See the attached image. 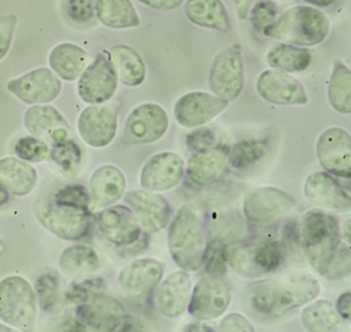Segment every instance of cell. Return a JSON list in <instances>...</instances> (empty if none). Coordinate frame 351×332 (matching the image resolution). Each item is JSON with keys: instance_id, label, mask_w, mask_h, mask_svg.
<instances>
[{"instance_id": "cell-9", "label": "cell", "mask_w": 351, "mask_h": 332, "mask_svg": "<svg viewBox=\"0 0 351 332\" xmlns=\"http://www.w3.org/2000/svg\"><path fill=\"white\" fill-rule=\"evenodd\" d=\"M118 75L108 51H100L77 80L78 97L86 104H101L112 99L118 89Z\"/></svg>"}, {"instance_id": "cell-12", "label": "cell", "mask_w": 351, "mask_h": 332, "mask_svg": "<svg viewBox=\"0 0 351 332\" xmlns=\"http://www.w3.org/2000/svg\"><path fill=\"white\" fill-rule=\"evenodd\" d=\"M230 299L229 285L221 277L206 274L193 285L186 310L199 322L214 321L225 314Z\"/></svg>"}, {"instance_id": "cell-2", "label": "cell", "mask_w": 351, "mask_h": 332, "mask_svg": "<svg viewBox=\"0 0 351 332\" xmlns=\"http://www.w3.org/2000/svg\"><path fill=\"white\" fill-rule=\"evenodd\" d=\"M329 32L330 19L324 11L310 4H298L280 14L263 34L280 43L308 48L324 43Z\"/></svg>"}, {"instance_id": "cell-57", "label": "cell", "mask_w": 351, "mask_h": 332, "mask_svg": "<svg viewBox=\"0 0 351 332\" xmlns=\"http://www.w3.org/2000/svg\"><path fill=\"white\" fill-rule=\"evenodd\" d=\"M4 250H5V246H4V243H3V240L0 237V255L4 252Z\"/></svg>"}, {"instance_id": "cell-19", "label": "cell", "mask_w": 351, "mask_h": 332, "mask_svg": "<svg viewBox=\"0 0 351 332\" xmlns=\"http://www.w3.org/2000/svg\"><path fill=\"white\" fill-rule=\"evenodd\" d=\"M255 89L261 99L277 106H304L308 102V95L298 78L271 67L258 75Z\"/></svg>"}, {"instance_id": "cell-54", "label": "cell", "mask_w": 351, "mask_h": 332, "mask_svg": "<svg viewBox=\"0 0 351 332\" xmlns=\"http://www.w3.org/2000/svg\"><path fill=\"white\" fill-rule=\"evenodd\" d=\"M11 193L8 192V189L0 182V209L4 207L10 200H11Z\"/></svg>"}, {"instance_id": "cell-25", "label": "cell", "mask_w": 351, "mask_h": 332, "mask_svg": "<svg viewBox=\"0 0 351 332\" xmlns=\"http://www.w3.org/2000/svg\"><path fill=\"white\" fill-rule=\"evenodd\" d=\"M191 292L192 283L188 272L184 269L174 270L155 288V307L167 318L180 317L188 307Z\"/></svg>"}, {"instance_id": "cell-8", "label": "cell", "mask_w": 351, "mask_h": 332, "mask_svg": "<svg viewBox=\"0 0 351 332\" xmlns=\"http://www.w3.org/2000/svg\"><path fill=\"white\" fill-rule=\"evenodd\" d=\"M296 207L293 198L285 191L263 185L250 191L243 199V213L256 226H270L291 214Z\"/></svg>"}, {"instance_id": "cell-24", "label": "cell", "mask_w": 351, "mask_h": 332, "mask_svg": "<svg viewBox=\"0 0 351 332\" xmlns=\"http://www.w3.org/2000/svg\"><path fill=\"white\" fill-rule=\"evenodd\" d=\"M304 199L319 209L336 213L351 210V195L328 171H314L308 174L303 184Z\"/></svg>"}, {"instance_id": "cell-43", "label": "cell", "mask_w": 351, "mask_h": 332, "mask_svg": "<svg viewBox=\"0 0 351 332\" xmlns=\"http://www.w3.org/2000/svg\"><path fill=\"white\" fill-rule=\"evenodd\" d=\"M278 15V5L273 0H256L250 10L248 19L254 30L263 34L266 27L270 26Z\"/></svg>"}, {"instance_id": "cell-37", "label": "cell", "mask_w": 351, "mask_h": 332, "mask_svg": "<svg viewBox=\"0 0 351 332\" xmlns=\"http://www.w3.org/2000/svg\"><path fill=\"white\" fill-rule=\"evenodd\" d=\"M48 159L63 177L71 178L81 167L82 150L71 137L58 145L51 147Z\"/></svg>"}, {"instance_id": "cell-36", "label": "cell", "mask_w": 351, "mask_h": 332, "mask_svg": "<svg viewBox=\"0 0 351 332\" xmlns=\"http://www.w3.org/2000/svg\"><path fill=\"white\" fill-rule=\"evenodd\" d=\"M300 321L306 331L322 332L335 329L340 322V317L332 302L326 299H313L304 305L300 313Z\"/></svg>"}, {"instance_id": "cell-40", "label": "cell", "mask_w": 351, "mask_h": 332, "mask_svg": "<svg viewBox=\"0 0 351 332\" xmlns=\"http://www.w3.org/2000/svg\"><path fill=\"white\" fill-rule=\"evenodd\" d=\"M55 204L93 211V202L89 189L81 182H70L58 188L51 199Z\"/></svg>"}, {"instance_id": "cell-1", "label": "cell", "mask_w": 351, "mask_h": 332, "mask_svg": "<svg viewBox=\"0 0 351 332\" xmlns=\"http://www.w3.org/2000/svg\"><path fill=\"white\" fill-rule=\"evenodd\" d=\"M321 292L318 278L307 270H292L278 278L259 280L245 288V298L252 310L267 316H282L304 306Z\"/></svg>"}, {"instance_id": "cell-4", "label": "cell", "mask_w": 351, "mask_h": 332, "mask_svg": "<svg viewBox=\"0 0 351 332\" xmlns=\"http://www.w3.org/2000/svg\"><path fill=\"white\" fill-rule=\"evenodd\" d=\"M340 239V222L336 217L314 209L303 214L299 224V243L308 263L321 276Z\"/></svg>"}, {"instance_id": "cell-48", "label": "cell", "mask_w": 351, "mask_h": 332, "mask_svg": "<svg viewBox=\"0 0 351 332\" xmlns=\"http://www.w3.org/2000/svg\"><path fill=\"white\" fill-rule=\"evenodd\" d=\"M18 23V16L15 14L0 15V60H3L12 44L14 32Z\"/></svg>"}, {"instance_id": "cell-27", "label": "cell", "mask_w": 351, "mask_h": 332, "mask_svg": "<svg viewBox=\"0 0 351 332\" xmlns=\"http://www.w3.org/2000/svg\"><path fill=\"white\" fill-rule=\"evenodd\" d=\"M88 189L95 209L118 203L126 192V177L115 165H101L93 170Z\"/></svg>"}, {"instance_id": "cell-3", "label": "cell", "mask_w": 351, "mask_h": 332, "mask_svg": "<svg viewBox=\"0 0 351 332\" xmlns=\"http://www.w3.org/2000/svg\"><path fill=\"white\" fill-rule=\"evenodd\" d=\"M167 248L174 263L186 272L203 268L207 240L197 213L188 204H181L169 222Z\"/></svg>"}, {"instance_id": "cell-18", "label": "cell", "mask_w": 351, "mask_h": 332, "mask_svg": "<svg viewBox=\"0 0 351 332\" xmlns=\"http://www.w3.org/2000/svg\"><path fill=\"white\" fill-rule=\"evenodd\" d=\"M185 176V162L174 151H162L149 156L138 176L140 187L154 192H166L176 188Z\"/></svg>"}, {"instance_id": "cell-42", "label": "cell", "mask_w": 351, "mask_h": 332, "mask_svg": "<svg viewBox=\"0 0 351 332\" xmlns=\"http://www.w3.org/2000/svg\"><path fill=\"white\" fill-rule=\"evenodd\" d=\"M49 150L51 147L44 143L43 140L29 134V136H22L19 137L15 144H14V155L29 162V163H38L44 162L49 156Z\"/></svg>"}, {"instance_id": "cell-7", "label": "cell", "mask_w": 351, "mask_h": 332, "mask_svg": "<svg viewBox=\"0 0 351 332\" xmlns=\"http://www.w3.org/2000/svg\"><path fill=\"white\" fill-rule=\"evenodd\" d=\"M244 74L243 47L233 43L214 56L208 70L210 89L217 97L233 102L244 88Z\"/></svg>"}, {"instance_id": "cell-28", "label": "cell", "mask_w": 351, "mask_h": 332, "mask_svg": "<svg viewBox=\"0 0 351 332\" xmlns=\"http://www.w3.org/2000/svg\"><path fill=\"white\" fill-rule=\"evenodd\" d=\"M89 54L74 43H60L48 55L49 69L63 81H77L89 64Z\"/></svg>"}, {"instance_id": "cell-53", "label": "cell", "mask_w": 351, "mask_h": 332, "mask_svg": "<svg viewBox=\"0 0 351 332\" xmlns=\"http://www.w3.org/2000/svg\"><path fill=\"white\" fill-rule=\"evenodd\" d=\"M340 235L351 246V214L346 215L343 222L340 224Z\"/></svg>"}, {"instance_id": "cell-52", "label": "cell", "mask_w": 351, "mask_h": 332, "mask_svg": "<svg viewBox=\"0 0 351 332\" xmlns=\"http://www.w3.org/2000/svg\"><path fill=\"white\" fill-rule=\"evenodd\" d=\"M255 1L256 0H232L233 5L236 8V14H237L240 21H244V19L248 18L250 10H251V7Z\"/></svg>"}, {"instance_id": "cell-55", "label": "cell", "mask_w": 351, "mask_h": 332, "mask_svg": "<svg viewBox=\"0 0 351 332\" xmlns=\"http://www.w3.org/2000/svg\"><path fill=\"white\" fill-rule=\"evenodd\" d=\"M304 1H307L310 5H314V7H328L335 0H304Z\"/></svg>"}, {"instance_id": "cell-23", "label": "cell", "mask_w": 351, "mask_h": 332, "mask_svg": "<svg viewBox=\"0 0 351 332\" xmlns=\"http://www.w3.org/2000/svg\"><path fill=\"white\" fill-rule=\"evenodd\" d=\"M165 265L151 257L137 258L126 263L118 273L117 281L123 294L133 298L149 295L160 283Z\"/></svg>"}, {"instance_id": "cell-45", "label": "cell", "mask_w": 351, "mask_h": 332, "mask_svg": "<svg viewBox=\"0 0 351 332\" xmlns=\"http://www.w3.org/2000/svg\"><path fill=\"white\" fill-rule=\"evenodd\" d=\"M226 263H228V252L225 251L221 243L207 244L203 266L206 268L207 274L221 277L226 273Z\"/></svg>"}, {"instance_id": "cell-35", "label": "cell", "mask_w": 351, "mask_h": 332, "mask_svg": "<svg viewBox=\"0 0 351 332\" xmlns=\"http://www.w3.org/2000/svg\"><path fill=\"white\" fill-rule=\"evenodd\" d=\"M326 95L336 112L351 114V69L340 59H335L332 63Z\"/></svg>"}, {"instance_id": "cell-22", "label": "cell", "mask_w": 351, "mask_h": 332, "mask_svg": "<svg viewBox=\"0 0 351 332\" xmlns=\"http://www.w3.org/2000/svg\"><path fill=\"white\" fill-rule=\"evenodd\" d=\"M26 130L47 143L49 147L58 145L71 139V128L62 112L51 104L30 106L23 115Z\"/></svg>"}, {"instance_id": "cell-11", "label": "cell", "mask_w": 351, "mask_h": 332, "mask_svg": "<svg viewBox=\"0 0 351 332\" xmlns=\"http://www.w3.org/2000/svg\"><path fill=\"white\" fill-rule=\"evenodd\" d=\"M169 129V115L158 103L147 102L136 106L128 115L122 141L128 145L152 144Z\"/></svg>"}, {"instance_id": "cell-38", "label": "cell", "mask_w": 351, "mask_h": 332, "mask_svg": "<svg viewBox=\"0 0 351 332\" xmlns=\"http://www.w3.org/2000/svg\"><path fill=\"white\" fill-rule=\"evenodd\" d=\"M267 152V145L259 140L236 143L229 151V165L237 170H245L256 165Z\"/></svg>"}, {"instance_id": "cell-46", "label": "cell", "mask_w": 351, "mask_h": 332, "mask_svg": "<svg viewBox=\"0 0 351 332\" xmlns=\"http://www.w3.org/2000/svg\"><path fill=\"white\" fill-rule=\"evenodd\" d=\"M217 141H218L217 133L213 129L206 128V126L195 128V129H192V132H189L185 136L186 148L193 154L215 147Z\"/></svg>"}, {"instance_id": "cell-44", "label": "cell", "mask_w": 351, "mask_h": 332, "mask_svg": "<svg viewBox=\"0 0 351 332\" xmlns=\"http://www.w3.org/2000/svg\"><path fill=\"white\" fill-rule=\"evenodd\" d=\"M351 274V248L337 247L324 272V277L329 280L341 278Z\"/></svg>"}, {"instance_id": "cell-16", "label": "cell", "mask_w": 351, "mask_h": 332, "mask_svg": "<svg viewBox=\"0 0 351 332\" xmlns=\"http://www.w3.org/2000/svg\"><path fill=\"white\" fill-rule=\"evenodd\" d=\"M118 130V112L107 104H88L78 115L77 132L81 140L92 148L110 145Z\"/></svg>"}, {"instance_id": "cell-50", "label": "cell", "mask_w": 351, "mask_h": 332, "mask_svg": "<svg viewBox=\"0 0 351 332\" xmlns=\"http://www.w3.org/2000/svg\"><path fill=\"white\" fill-rule=\"evenodd\" d=\"M335 309L340 318L351 322V291L343 292L337 296Z\"/></svg>"}, {"instance_id": "cell-41", "label": "cell", "mask_w": 351, "mask_h": 332, "mask_svg": "<svg viewBox=\"0 0 351 332\" xmlns=\"http://www.w3.org/2000/svg\"><path fill=\"white\" fill-rule=\"evenodd\" d=\"M34 294L37 298V305L44 311L55 307L59 296V277L51 270H45L36 277Z\"/></svg>"}, {"instance_id": "cell-14", "label": "cell", "mask_w": 351, "mask_h": 332, "mask_svg": "<svg viewBox=\"0 0 351 332\" xmlns=\"http://www.w3.org/2000/svg\"><path fill=\"white\" fill-rule=\"evenodd\" d=\"M7 91L29 106L49 104L60 95L62 80L49 67H37L10 80Z\"/></svg>"}, {"instance_id": "cell-39", "label": "cell", "mask_w": 351, "mask_h": 332, "mask_svg": "<svg viewBox=\"0 0 351 332\" xmlns=\"http://www.w3.org/2000/svg\"><path fill=\"white\" fill-rule=\"evenodd\" d=\"M106 281L100 276H88L84 278H77L70 283L64 291V302L67 305H80L96 295L106 294Z\"/></svg>"}, {"instance_id": "cell-10", "label": "cell", "mask_w": 351, "mask_h": 332, "mask_svg": "<svg viewBox=\"0 0 351 332\" xmlns=\"http://www.w3.org/2000/svg\"><path fill=\"white\" fill-rule=\"evenodd\" d=\"M284 262V250L276 240H263L233 248L228 252V263L244 277H259L277 270Z\"/></svg>"}, {"instance_id": "cell-15", "label": "cell", "mask_w": 351, "mask_h": 332, "mask_svg": "<svg viewBox=\"0 0 351 332\" xmlns=\"http://www.w3.org/2000/svg\"><path fill=\"white\" fill-rule=\"evenodd\" d=\"M93 220L99 232L107 241L117 247H129L138 241L143 228L126 204H111L100 209Z\"/></svg>"}, {"instance_id": "cell-31", "label": "cell", "mask_w": 351, "mask_h": 332, "mask_svg": "<svg viewBox=\"0 0 351 332\" xmlns=\"http://www.w3.org/2000/svg\"><path fill=\"white\" fill-rule=\"evenodd\" d=\"M59 268L60 272L71 280L84 278L96 273L100 268V258L92 246L77 243L62 251Z\"/></svg>"}, {"instance_id": "cell-5", "label": "cell", "mask_w": 351, "mask_h": 332, "mask_svg": "<svg viewBox=\"0 0 351 332\" xmlns=\"http://www.w3.org/2000/svg\"><path fill=\"white\" fill-rule=\"evenodd\" d=\"M37 298L33 285L22 276L0 280V320L12 328L30 331L37 320Z\"/></svg>"}, {"instance_id": "cell-21", "label": "cell", "mask_w": 351, "mask_h": 332, "mask_svg": "<svg viewBox=\"0 0 351 332\" xmlns=\"http://www.w3.org/2000/svg\"><path fill=\"white\" fill-rule=\"evenodd\" d=\"M123 202L137 217L141 228L151 233L163 230L171 220V207L160 192L133 189L125 192Z\"/></svg>"}, {"instance_id": "cell-30", "label": "cell", "mask_w": 351, "mask_h": 332, "mask_svg": "<svg viewBox=\"0 0 351 332\" xmlns=\"http://www.w3.org/2000/svg\"><path fill=\"white\" fill-rule=\"evenodd\" d=\"M185 16L196 26L226 33L230 19L222 0H185Z\"/></svg>"}, {"instance_id": "cell-49", "label": "cell", "mask_w": 351, "mask_h": 332, "mask_svg": "<svg viewBox=\"0 0 351 332\" xmlns=\"http://www.w3.org/2000/svg\"><path fill=\"white\" fill-rule=\"evenodd\" d=\"M218 331H237V332H254V324L240 313H229L223 316L218 322Z\"/></svg>"}, {"instance_id": "cell-6", "label": "cell", "mask_w": 351, "mask_h": 332, "mask_svg": "<svg viewBox=\"0 0 351 332\" xmlns=\"http://www.w3.org/2000/svg\"><path fill=\"white\" fill-rule=\"evenodd\" d=\"M33 213L44 229L62 240L80 241L90 233L92 211L60 206L52 200H47L36 203Z\"/></svg>"}, {"instance_id": "cell-34", "label": "cell", "mask_w": 351, "mask_h": 332, "mask_svg": "<svg viewBox=\"0 0 351 332\" xmlns=\"http://www.w3.org/2000/svg\"><path fill=\"white\" fill-rule=\"evenodd\" d=\"M266 62L271 69L291 74L302 73L313 63V54L308 48L278 41L266 52Z\"/></svg>"}, {"instance_id": "cell-20", "label": "cell", "mask_w": 351, "mask_h": 332, "mask_svg": "<svg viewBox=\"0 0 351 332\" xmlns=\"http://www.w3.org/2000/svg\"><path fill=\"white\" fill-rule=\"evenodd\" d=\"M74 317L92 331H117L126 321V310L114 296L100 294L77 305Z\"/></svg>"}, {"instance_id": "cell-33", "label": "cell", "mask_w": 351, "mask_h": 332, "mask_svg": "<svg viewBox=\"0 0 351 332\" xmlns=\"http://www.w3.org/2000/svg\"><path fill=\"white\" fill-rule=\"evenodd\" d=\"M95 16L110 29H132L141 23L132 0H96Z\"/></svg>"}, {"instance_id": "cell-29", "label": "cell", "mask_w": 351, "mask_h": 332, "mask_svg": "<svg viewBox=\"0 0 351 332\" xmlns=\"http://www.w3.org/2000/svg\"><path fill=\"white\" fill-rule=\"evenodd\" d=\"M37 181L38 174L32 163L15 155L0 159V182L12 196L29 195L34 191Z\"/></svg>"}, {"instance_id": "cell-47", "label": "cell", "mask_w": 351, "mask_h": 332, "mask_svg": "<svg viewBox=\"0 0 351 332\" xmlns=\"http://www.w3.org/2000/svg\"><path fill=\"white\" fill-rule=\"evenodd\" d=\"M95 3L96 0H64V12L71 22L85 25L95 18Z\"/></svg>"}, {"instance_id": "cell-56", "label": "cell", "mask_w": 351, "mask_h": 332, "mask_svg": "<svg viewBox=\"0 0 351 332\" xmlns=\"http://www.w3.org/2000/svg\"><path fill=\"white\" fill-rule=\"evenodd\" d=\"M10 331H14L12 329V327H10L8 324H5V322H0V332H10Z\"/></svg>"}, {"instance_id": "cell-51", "label": "cell", "mask_w": 351, "mask_h": 332, "mask_svg": "<svg viewBox=\"0 0 351 332\" xmlns=\"http://www.w3.org/2000/svg\"><path fill=\"white\" fill-rule=\"evenodd\" d=\"M137 1L158 11H171L178 8L185 0H137Z\"/></svg>"}, {"instance_id": "cell-32", "label": "cell", "mask_w": 351, "mask_h": 332, "mask_svg": "<svg viewBox=\"0 0 351 332\" xmlns=\"http://www.w3.org/2000/svg\"><path fill=\"white\" fill-rule=\"evenodd\" d=\"M108 52L121 84L136 88L145 81V62L136 49L126 44H117Z\"/></svg>"}, {"instance_id": "cell-17", "label": "cell", "mask_w": 351, "mask_h": 332, "mask_svg": "<svg viewBox=\"0 0 351 332\" xmlns=\"http://www.w3.org/2000/svg\"><path fill=\"white\" fill-rule=\"evenodd\" d=\"M228 102L214 93L192 91L181 95L174 106L173 115L177 123L185 129L204 126L228 108Z\"/></svg>"}, {"instance_id": "cell-13", "label": "cell", "mask_w": 351, "mask_h": 332, "mask_svg": "<svg viewBox=\"0 0 351 332\" xmlns=\"http://www.w3.org/2000/svg\"><path fill=\"white\" fill-rule=\"evenodd\" d=\"M319 165L333 177L351 180V133L340 126L322 130L315 143Z\"/></svg>"}, {"instance_id": "cell-26", "label": "cell", "mask_w": 351, "mask_h": 332, "mask_svg": "<svg viewBox=\"0 0 351 332\" xmlns=\"http://www.w3.org/2000/svg\"><path fill=\"white\" fill-rule=\"evenodd\" d=\"M229 166V151L223 147H213L195 152L185 165V174L191 184L203 188L219 181Z\"/></svg>"}]
</instances>
